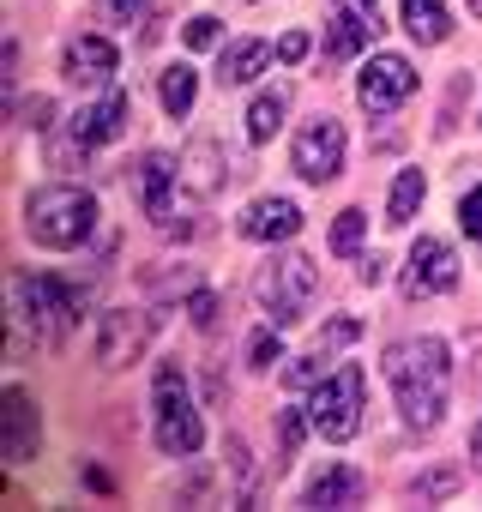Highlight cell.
Wrapping results in <instances>:
<instances>
[{
  "label": "cell",
  "instance_id": "17",
  "mask_svg": "<svg viewBox=\"0 0 482 512\" xmlns=\"http://www.w3.org/2000/svg\"><path fill=\"white\" fill-rule=\"evenodd\" d=\"M121 121H127V103L109 91L103 103H91V109H79V121H73V133H79V145H109L115 133H121Z\"/></svg>",
  "mask_w": 482,
  "mask_h": 512
},
{
  "label": "cell",
  "instance_id": "30",
  "mask_svg": "<svg viewBox=\"0 0 482 512\" xmlns=\"http://www.w3.org/2000/svg\"><path fill=\"white\" fill-rule=\"evenodd\" d=\"M458 223H464V235H470V241H482V187H476V193H464Z\"/></svg>",
  "mask_w": 482,
  "mask_h": 512
},
{
  "label": "cell",
  "instance_id": "29",
  "mask_svg": "<svg viewBox=\"0 0 482 512\" xmlns=\"http://www.w3.org/2000/svg\"><path fill=\"white\" fill-rule=\"evenodd\" d=\"M356 338H362L356 320H332V326L320 332V350H344V344H356Z\"/></svg>",
  "mask_w": 482,
  "mask_h": 512
},
{
  "label": "cell",
  "instance_id": "15",
  "mask_svg": "<svg viewBox=\"0 0 482 512\" xmlns=\"http://www.w3.org/2000/svg\"><path fill=\"white\" fill-rule=\"evenodd\" d=\"M374 31H380V25H374L368 7H356V0H350V7H338V19L326 25V61H332V67L350 61L362 43H374Z\"/></svg>",
  "mask_w": 482,
  "mask_h": 512
},
{
  "label": "cell",
  "instance_id": "6",
  "mask_svg": "<svg viewBox=\"0 0 482 512\" xmlns=\"http://www.w3.org/2000/svg\"><path fill=\"white\" fill-rule=\"evenodd\" d=\"M308 416H314V434H326L332 446H344L356 428H362V374L356 368H338L314 386L308 398Z\"/></svg>",
  "mask_w": 482,
  "mask_h": 512
},
{
  "label": "cell",
  "instance_id": "7",
  "mask_svg": "<svg viewBox=\"0 0 482 512\" xmlns=\"http://www.w3.org/2000/svg\"><path fill=\"white\" fill-rule=\"evenodd\" d=\"M157 338V320L151 314H133V308H109L97 320V362L103 368H127L145 356V344Z\"/></svg>",
  "mask_w": 482,
  "mask_h": 512
},
{
  "label": "cell",
  "instance_id": "20",
  "mask_svg": "<svg viewBox=\"0 0 482 512\" xmlns=\"http://www.w3.org/2000/svg\"><path fill=\"white\" fill-rule=\"evenodd\" d=\"M272 55H278V49H266V43H254V37H248V43L223 49V67H217V73H223V85H254V79L266 73V61H272Z\"/></svg>",
  "mask_w": 482,
  "mask_h": 512
},
{
  "label": "cell",
  "instance_id": "23",
  "mask_svg": "<svg viewBox=\"0 0 482 512\" xmlns=\"http://www.w3.org/2000/svg\"><path fill=\"white\" fill-rule=\"evenodd\" d=\"M362 235H368V211H338V223H332V253L338 260H350V253H362Z\"/></svg>",
  "mask_w": 482,
  "mask_h": 512
},
{
  "label": "cell",
  "instance_id": "26",
  "mask_svg": "<svg viewBox=\"0 0 482 512\" xmlns=\"http://www.w3.org/2000/svg\"><path fill=\"white\" fill-rule=\"evenodd\" d=\"M145 7H151V0H97V19L103 25H133Z\"/></svg>",
  "mask_w": 482,
  "mask_h": 512
},
{
  "label": "cell",
  "instance_id": "27",
  "mask_svg": "<svg viewBox=\"0 0 482 512\" xmlns=\"http://www.w3.org/2000/svg\"><path fill=\"white\" fill-rule=\"evenodd\" d=\"M217 37H223V25H217V19H193V25H181V43H187L193 55H199V49H211Z\"/></svg>",
  "mask_w": 482,
  "mask_h": 512
},
{
  "label": "cell",
  "instance_id": "4",
  "mask_svg": "<svg viewBox=\"0 0 482 512\" xmlns=\"http://www.w3.org/2000/svg\"><path fill=\"white\" fill-rule=\"evenodd\" d=\"M13 314H19V326H31L43 344H61L67 332H73V290L61 284V278H43V272H25V278H13Z\"/></svg>",
  "mask_w": 482,
  "mask_h": 512
},
{
  "label": "cell",
  "instance_id": "18",
  "mask_svg": "<svg viewBox=\"0 0 482 512\" xmlns=\"http://www.w3.org/2000/svg\"><path fill=\"white\" fill-rule=\"evenodd\" d=\"M404 31L416 43H446L452 37V13H446V0H404Z\"/></svg>",
  "mask_w": 482,
  "mask_h": 512
},
{
  "label": "cell",
  "instance_id": "25",
  "mask_svg": "<svg viewBox=\"0 0 482 512\" xmlns=\"http://www.w3.org/2000/svg\"><path fill=\"white\" fill-rule=\"evenodd\" d=\"M308 428H314V416H308V410H284V416H278V446L296 458V446H302V434H308Z\"/></svg>",
  "mask_w": 482,
  "mask_h": 512
},
{
  "label": "cell",
  "instance_id": "14",
  "mask_svg": "<svg viewBox=\"0 0 482 512\" xmlns=\"http://www.w3.org/2000/svg\"><path fill=\"white\" fill-rule=\"evenodd\" d=\"M302 229V211L290 199H260L241 211V241H296Z\"/></svg>",
  "mask_w": 482,
  "mask_h": 512
},
{
  "label": "cell",
  "instance_id": "3",
  "mask_svg": "<svg viewBox=\"0 0 482 512\" xmlns=\"http://www.w3.org/2000/svg\"><path fill=\"white\" fill-rule=\"evenodd\" d=\"M151 410H157V446L169 452V458H193L199 452V440H205V422H199V410H193V392H187V380H181V368H157V380H151Z\"/></svg>",
  "mask_w": 482,
  "mask_h": 512
},
{
  "label": "cell",
  "instance_id": "11",
  "mask_svg": "<svg viewBox=\"0 0 482 512\" xmlns=\"http://www.w3.org/2000/svg\"><path fill=\"white\" fill-rule=\"evenodd\" d=\"M452 284H458V253H452V241H440V235H422V241L410 247L404 290H410V296H446Z\"/></svg>",
  "mask_w": 482,
  "mask_h": 512
},
{
  "label": "cell",
  "instance_id": "33",
  "mask_svg": "<svg viewBox=\"0 0 482 512\" xmlns=\"http://www.w3.org/2000/svg\"><path fill=\"white\" fill-rule=\"evenodd\" d=\"M187 314H193V320H199V326H211V296H205V290H199V296H193V302H187Z\"/></svg>",
  "mask_w": 482,
  "mask_h": 512
},
{
  "label": "cell",
  "instance_id": "5",
  "mask_svg": "<svg viewBox=\"0 0 482 512\" xmlns=\"http://www.w3.org/2000/svg\"><path fill=\"white\" fill-rule=\"evenodd\" d=\"M314 290H320V272H314V260H302V253L272 260V266L260 272V284H254V296H260V308L272 314V326H296L302 308L314 302Z\"/></svg>",
  "mask_w": 482,
  "mask_h": 512
},
{
  "label": "cell",
  "instance_id": "12",
  "mask_svg": "<svg viewBox=\"0 0 482 512\" xmlns=\"http://www.w3.org/2000/svg\"><path fill=\"white\" fill-rule=\"evenodd\" d=\"M37 398L25 386H7V398H0V452H7V464H31L37 458Z\"/></svg>",
  "mask_w": 482,
  "mask_h": 512
},
{
  "label": "cell",
  "instance_id": "32",
  "mask_svg": "<svg viewBox=\"0 0 482 512\" xmlns=\"http://www.w3.org/2000/svg\"><path fill=\"white\" fill-rule=\"evenodd\" d=\"M302 55H308V31H284V37H278V61H290V67H296Z\"/></svg>",
  "mask_w": 482,
  "mask_h": 512
},
{
  "label": "cell",
  "instance_id": "28",
  "mask_svg": "<svg viewBox=\"0 0 482 512\" xmlns=\"http://www.w3.org/2000/svg\"><path fill=\"white\" fill-rule=\"evenodd\" d=\"M452 488H458V470H422V476H416V494H422V500L452 494Z\"/></svg>",
  "mask_w": 482,
  "mask_h": 512
},
{
  "label": "cell",
  "instance_id": "8",
  "mask_svg": "<svg viewBox=\"0 0 482 512\" xmlns=\"http://www.w3.org/2000/svg\"><path fill=\"white\" fill-rule=\"evenodd\" d=\"M175 181H181V169H175L169 151H145V157L133 163V199H139L163 229H175V217H181V199L169 193Z\"/></svg>",
  "mask_w": 482,
  "mask_h": 512
},
{
  "label": "cell",
  "instance_id": "10",
  "mask_svg": "<svg viewBox=\"0 0 482 512\" xmlns=\"http://www.w3.org/2000/svg\"><path fill=\"white\" fill-rule=\"evenodd\" d=\"M290 157H296V175L302 181H332L338 169H344V127L338 121H308L302 133H296V145H290Z\"/></svg>",
  "mask_w": 482,
  "mask_h": 512
},
{
  "label": "cell",
  "instance_id": "9",
  "mask_svg": "<svg viewBox=\"0 0 482 512\" xmlns=\"http://www.w3.org/2000/svg\"><path fill=\"white\" fill-rule=\"evenodd\" d=\"M410 91H416V67L404 55H374L368 73H362V85H356V97H362L368 115H392L398 103H410Z\"/></svg>",
  "mask_w": 482,
  "mask_h": 512
},
{
  "label": "cell",
  "instance_id": "31",
  "mask_svg": "<svg viewBox=\"0 0 482 512\" xmlns=\"http://www.w3.org/2000/svg\"><path fill=\"white\" fill-rule=\"evenodd\" d=\"M248 356H254V362H248V368H260V374H266V368H272V362H278V338H272V332H260V338H254V344H248Z\"/></svg>",
  "mask_w": 482,
  "mask_h": 512
},
{
  "label": "cell",
  "instance_id": "13",
  "mask_svg": "<svg viewBox=\"0 0 482 512\" xmlns=\"http://www.w3.org/2000/svg\"><path fill=\"white\" fill-rule=\"evenodd\" d=\"M61 73H67V85H79V91L109 85V79H115V43H109V37H79V43L67 49Z\"/></svg>",
  "mask_w": 482,
  "mask_h": 512
},
{
  "label": "cell",
  "instance_id": "2",
  "mask_svg": "<svg viewBox=\"0 0 482 512\" xmlns=\"http://www.w3.org/2000/svg\"><path fill=\"white\" fill-rule=\"evenodd\" d=\"M25 229H31V241H43L55 253L85 247L97 229V199L85 187H37L25 199Z\"/></svg>",
  "mask_w": 482,
  "mask_h": 512
},
{
  "label": "cell",
  "instance_id": "22",
  "mask_svg": "<svg viewBox=\"0 0 482 512\" xmlns=\"http://www.w3.org/2000/svg\"><path fill=\"white\" fill-rule=\"evenodd\" d=\"M193 97H199L193 67H163V109H169V115H187V109H193Z\"/></svg>",
  "mask_w": 482,
  "mask_h": 512
},
{
  "label": "cell",
  "instance_id": "1",
  "mask_svg": "<svg viewBox=\"0 0 482 512\" xmlns=\"http://www.w3.org/2000/svg\"><path fill=\"white\" fill-rule=\"evenodd\" d=\"M386 380H392V398L404 410V422L416 434L440 428L446 422V380H452V362H446V344L440 338H404L386 350Z\"/></svg>",
  "mask_w": 482,
  "mask_h": 512
},
{
  "label": "cell",
  "instance_id": "36",
  "mask_svg": "<svg viewBox=\"0 0 482 512\" xmlns=\"http://www.w3.org/2000/svg\"><path fill=\"white\" fill-rule=\"evenodd\" d=\"M470 13H476V19H482V0H470Z\"/></svg>",
  "mask_w": 482,
  "mask_h": 512
},
{
  "label": "cell",
  "instance_id": "24",
  "mask_svg": "<svg viewBox=\"0 0 482 512\" xmlns=\"http://www.w3.org/2000/svg\"><path fill=\"white\" fill-rule=\"evenodd\" d=\"M278 127H284V97H260V103L248 109V133L266 145V139H278Z\"/></svg>",
  "mask_w": 482,
  "mask_h": 512
},
{
  "label": "cell",
  "instance_id": "35",
  "mask_svg": "<svg viewBox=\"0 0 482 512\" xmlns=\"http://www.w3.org/2000/svg\"><path fill=\"white\" fill-rule=\"evenodd\" d=\"M356 7H368V13H374V7H380V0H356Z\"/></svg>",
  "mask_w": 482,
  "mask_h": 512
},
{
  "label": "cell",
  "instance_id": "34",
  "mask_svg": "<svg viewBox=\"0 0 482 512\" xmlns=\"http://www.w3.org/2000/svg\"><path fill=\"white\" fill-rule=\"evenodd\" d=\"M470 458H476V464H482V422H476V428H470Z\"/></svg>",
  "mask_w": 482,
  "mask_h": 512
},
{
  "label": "cell",
  "instance_id": "19",
  "mask_svg": "<svg viewBox=\"0 0 482 512\" xmlns=\"http://www.w3.org/2000/svg\"><path fill=\"white\" fill-rule=\"evenodd\" d=\"M356 494H362V476H356L350 464H332V470H320V476L308 482L302 506H350Z\"/></svg>",
  "mask_w": 482,
  "mask_h": 512
},
{
  "label": "cell",
  "instance_id": "21",
  "mask_svg": "<svg viewBox=\"0 0 482 512\" xmlns=\"http://www.w3.org/2000/svg\"><path fill=\"white\" fill-rule=\"evenodd\" d=\"M422 169H398V181H392V199H386V223H410L416 217V205H422Z\"/></svg>",
  "mask_w": 482,
  "mask_h": 512
},
{
  "label": "cell",
  "instance_id": "16",
  "mask_svg": "<svg viewBox=\"0 0 482 512\" xmlns=\"http://www.w3.org/2000/svg\"><path fill=\"white\" fill-rule=\"evenodd\" d=\"M181 187H187L193 199H211V193L223 187V157H217L211 139H199V145L181 157Z\"/></svg>",
  "mask_w": 482,
  "mask_h": 512
}]
</instances>
